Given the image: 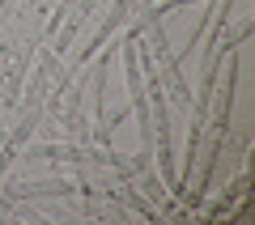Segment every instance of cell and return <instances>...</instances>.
Masks as SVG:
<instances>
[{
    "label": "cell",
    "instance_id": "obj_1",
    "mask_svg": "<svg viewBox=\"0 0 255 225\" xmlns=\"http://www.w3.org/2000/svg\"><path fill=\"white\" fill-rule=\"evenodd\" d=\"M124 64H128V85H132V107H136L140 119V144H145V157L153 149V115H149V98H145V85H140V60H136V30L124 34ZM140 157V162H145Z\"/></svg>",
    "mask_w": 255,
    "mask_h": 225
}]
</instances>
